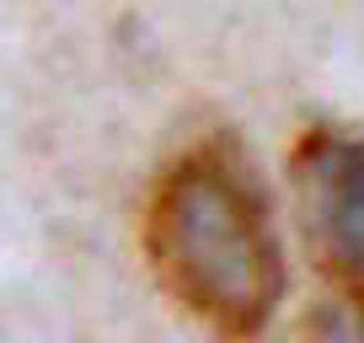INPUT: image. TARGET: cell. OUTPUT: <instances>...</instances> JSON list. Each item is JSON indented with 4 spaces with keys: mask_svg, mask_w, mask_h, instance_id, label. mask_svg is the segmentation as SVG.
Returning a JSON list of instances; mask_svg holds the SVG:
<instances>
[{
    "mask_svg": "<svg viewBox=\"0 0 364 343\" xmlns=\"http://www.w3.org/2000/svg\"><path fill=\"white\" fill-rule=\"evenodd\" d=\"M156 285L220 343H257L284 300V252L257 172L230 134H204L156 172L145 204Z\"/></svg>",
    "mask_w": 364,
    "mask_h": 343,
    "instance_id": "1",
    "label": "cell"
},
{
    "mask_svg": "<svg viewBox=\"0 0 364 343\" xmlns=\"http://www.w3.org/2000/svg\"><path fill=\"white\" fill-rule=\"evenodd\" d=\"M289 194L316 274L343 306L364 311V134L332 124L300 129L289 150Z\"/></svg>",
    "mask_w": 364,
    "mask_h": 343,
    "instance_id": "2",
    "label": "cell"
},
{
    "mask_svg": "<svg viewBox=\"0 0 364 343\" xmlns=\"http://www.w3.org/2000/svg\"><path fill=\"white\" fill-rule=\"evenodd\" d=\"M300 343H364V311H353V306L321 311V317L306 327Z\"/></svg>",
    "mask_w": 364,
    "mask_h": 343,
    "instance_id": "3",
    "label": "cell"
}]
</instances>
